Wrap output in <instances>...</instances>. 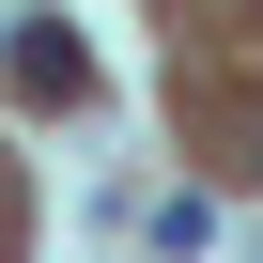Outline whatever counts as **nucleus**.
Instances as JSON below:
<instances>
[{
    "label": "nucleus",
    "mask_w": 263,
    "mask_h": 263,
    "mask_svg": "<svg viewBox=\"0 0 263 263\" xmlns=\"http://www.w3.org/2000/svg\"><path fill=\"white\" fill-rule=\"evenodd\" d=\"M0 62H16L31 108H93V47H78L62 16H0Z\"/></svg>",
    "instance_id": "nucleus-1"
}]
</instances>
